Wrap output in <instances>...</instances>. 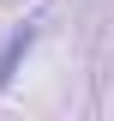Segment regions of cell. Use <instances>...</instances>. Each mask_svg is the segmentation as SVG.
Returning a JSON list of instances; mask_svg holds the SVG:
<instances>
[{
  "label": "cell",
  "mask_w": 114,
  "mask_h": 121,
  "mask_svg": "<svg viewBox=\"0 0 114 121\" xmlns=\"http://www.w3.org/2000/svg\"><path fill=\"white\" fill-rule=\"evenodd\" d=\"M24 48H30V24L18 30L12 43H6V55H0V85H6V79H12V67H18V55H24Z\"/></svg>",
  "instance_id": "6da1fadb"
}]
</instances>
